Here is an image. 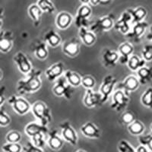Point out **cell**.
<instances>
[{
  "label": "cell",
  "mask_w": 152,
  "mask_h": 152,
  "mask_svg": "<svg viewBox=\"0 0 152 152\" xmlns=\"http://www.w3.org/2000/svg\"><path fill=\"white\" fill-rule=\"evenodd\" d=\"M28 12L30 18L33 21L34 24L36 27H37L40 23V18H41L42 13H43L41 9L39 8V6L37 4H33L28 8Z\"/></svg>",
  "instance_id": "f1b7e54d"
},
{
  "label": "cell",
  "mask_w": 152,
  "mask_h": 152,
  "mask_svg": "<svg viewBox=\"0 0 152 152\" xmlns=\"http://www.w3.org/2000/svg\"><path fill=\"white\" fill-rule=\"evenodd\" d=\"M122 122L124 124L129 125L135 120V116L132 112L131 111H126L123 113L121 116Z\"/></svg>",
  "instance_id": "b9f144b4"
},
{
  "label": "cell",
  "mask_w": 152,
  "mask_h": 152,
  "mask_svg": "<svg viewBox=\"0 0 152 152\" xmlns=\"http://www.w3.org/2000/svg\"><path fill=\"white\" fill-rule=\"evenodd\" d=\"M151 131H152V124H151Z\"/></svg>",
  "instance_id": "db71d44e"
},
{
  "label": "cell",
  "mask_w": 152,
  "mask_h": 152,
  "mask_svg": "<svg viewBox=\"0 0 152 152\" xmlns=\"http://www.w3.org/2000/svg\"><path fill=\"white\" fill-rule=\"evenodd\" d=\"M31 142H32V143H33L34 145H36L37 147L43 148L46 144L45 135L40 134V135H35V136L31 138Z\"/></svg>",
  "instance_id": "60d3db41"
},
{
  "label": "cell",
  "mask_w": 152,
  "mask_h": 152,
  "mask_svg": "<svg viewBox=\"0 0 152 152\" xmlns=\"http://www.w3.org/2000/svg\"><path fill=\"white\" fill-rule=\"evenodd\" d=\"M132 18L128 12H124L120 18L114 24L113 27L116 31L121 32L123 34H127L131 30Z\"/></svg>",
  "instance_id": "5bb4252c"
},
{
  "label": "cell",
  "mask_w": 152,
  "mask_h": 152,
  "mask_svg": "<svg viewBox=\"0 0 152 152\" xmlns=\"http://www.w3.org/2000/svg\"><path fill=\"white\" fill-rule=\"evenodd\" d=\"M138 81L142 85H146L152 81V67L143 66L137 71Z\"/></svg>",
  "instance_id": "484cf974"
},
{
  "label": "cell",
  "mask_w": 152,
  "mask_h": 152,
  "mask_svg": "<svg viewBox=\"0 0 152 152\" xmlns=\"http://www.w3.org/2000/svg\"><path fill=\"white\" fill-rule=\"evenodd\" d=\"M47 144L49 147L52 150L59 151L63 146L64 140L62 137L59 135L57 130L53 129L48 132V139H47Z\"/></svg>",
  "instance_id": "2e32d148"
},
{
  "label": "cell",
  "mask_w": 152,
  "mask_h": 152,
  "mask_svg": "<svg viewBox=\"0 0 152 152\" xmlns=\"http://www.w3.org/2000/svg\"><path fill=\"white\" fill-rule=\"evenodd\" d=\"M14 36L11 31L1 30L0 31V52L6 53L9 52L13 46Z\"/></svg>",
  "instance_id": "7c38bea8"
},
{
  "label": "cell",
  "mask_w": 152,
  "mask_h": 152,
  "mask_svg": "<svg viewBox=\"0 0 152 152\" xmlns=\"http://www.w3.org/2000/svg\"><path fill=\"white\" fill-rule=\"evenodd\" d=\"M61 135L63 140L71 144L72 145H76L78 143V135L75 130L69 121H66L60 125Z\"/></svg>",
  "instance_id": "9c48e42d"
},
{
  "label": "cell",
  "mask_w": 152,
  "mask_h": 152,
  "mask_svg": "<svg viewBox=\"0 0 152 152\" xmlns=\"http://www.w3.org/2000/svg\"><path fill=\"white\" fill-rule=\"evenodd\" d=\"M134 47L130 43H123L119 47V62L121 64H126L129 59L133 53Z\"/></svg>",
  "instance_id": "44dd1931"
},
{
  "label": "cell",
  "mask_w": 152,
  "mask_h": 152,
  "mask_svg": "<svg viewBox=\"0 0 152 152\" xmlns=\"http://www.w3.org/2000/svg\"><path fill=\"white\" fill-rule=\"evenodd\" d=\"M4 19V9L0 6V28H2Z\"/></svg>",
  "instance_id": "7dc6e473"
},
{
  "label": "cell",
  "mask_w": 152,
  "mask_h": 152,
  "mask_svg": "<svg viewBox=\"0 0 152 152\" xmlns=\"http://www.w3.org/2000/svg\"><path fill=\"white\" fill-rule=\"evenodd\" d=\"M48 132L49 131L47 126H43L37 122L30 123L25 127V133L31 138L37 135H40V134L47 135L48 134Z\"/></svg>",
  "instance_id": "ac0fdd59"
},
{
  "label": "cell",
  "mask_w": 152,
  "mask_h": 152,
  "mask_svg": "<svg viewBox=\"0 0 152 152\" xmlns=\"http://www.w3.org/2000/svg\"><path fill=\"white\" fill-rule=\"evenodd\" d=\"M64 77L67 80L68 83L71 85V86H72L73 88L78 87L79 85H81V77L78 73L67 70V71L65 72Z\"/></svg>",
  "instance_id": "f546056e"
},
{
  "label": "cell",
  "mask_w": 152,
  "mask_h": 152,
  "mask_svg": "<svg viewBox=\"0 0 152 152\" xmlns=\"http://www.w3.org/2000/svg\"><path fill=\"white\" fill-rule=\"evenodd\" d=\"M22 151L24 152H43V149L37 147L36 145L32 143L31 141L27 142L26 145L22 147Z\"/></svg>",
  "instance_id": "ee69618b"
},
{
  "label": "cell",
  "mask_w": 152,
  "mask_h": 152,
  "mask_svg": "<svg viewBox=\"0 0 152 152\" xmlns=\"http://www.w3.org/2000/svg\"><path fill=\"white\" fill-rule=\"evenodd\" d=\"M72 21L73 18L71 15L68 12H62L57 15L56 18V24L59 29L65 30L71 25Z\"/></svg>",
  "instance_id": "cb8c5ba5"
},
{
  "label": "cell",
  "mask_w": 152,
  "mask_h": 152,
  "mask_svg": "<svg viewBox=\"0 0 152 152\" xmlns=\"http://www.w3.org/2000/svg\"><path fill=\"white\" fill-rule=\"evenodd\" d=\"M142 56L143 59L146 61H152V45L148 44V45H145L143 47L142 51Z\"/></svg>",
  "instance_id": "7bdbcfd3"
},
{
  "label": "cell",
  "mask_w": 152,
  "mask_h": 152,
  "mask_svg": "<svg viewBox=\"0 0 152 152\" xmlns=\"http://www.w3.org/2000/svg\"><path fill=\"white\" fill-rule=\"evenodd\" d=\"M64 69L65 66L62 62H56L55 64L52 65L45 72L47 80L49 81H53L60 78L64 72Z\"/></svg>",
  "instance_id": "9a60e30c"
},
{
  "label": "cell",
  "mask_w": 152,
  "mask_h": 152,
  "mask_svg": "<svg viewBox=\"0 0 152 152\" xmlns=\"http://www.w3.org/2000/svg\"><path fill=\"white\" fill-rule=\"evenodd\" d=\"M81 132L87 138H99L101 136V132L96 125L91 122H88L81 126Z\"/></svg>",
  "instance_id": "e0dca14e"
},
{
  "label": "cell",
  "mask_w": 152,
  "mask_h": 152,
  "mask_svg": "<svg viewBox=\"0 0 152 152\" xmlns=\"http://www.w3.org/2000/svg\"><path fill=\"white\" fill-rule=\"evenodd\" d=\"M112 0H90V2L94 5H105L109 4Z\"/></svg>",
  "instance_id": "bcb514c9"
},
{
  "label": "cell",
  "mask_w": 152,
  "mask_h": 152,
  "mask_svg": "<svg viewBox=\"0 0 152 152\" xmlns=\"http://www.w3.org/2000/svg\"><path fill=\"white\" fill-rule=\"evenodd\" d=\"M103 103L102 95L98 92L94 91L92 89H87L84 97V104L87 107H91L100 106Z\"/></svg>",
  "instance_id": "4fadbf2b"
},
{
  "label": "cell",
  "mask_w": 152,
  "mask_h": 152,
  "mask_svg": "<svg viewBox=\"0 0 152 152\" xmlns=\"http://www.w3.org/2000/svg\"><path fill=\"white\" fill-rule=\"evenodd\" d=\"M92 10L88 5H82L78 9L77 15L75 16V25L80 28H88L89 25L88 18L91 15Z\"/></svg>",
  "instance_id": "ba28073f"
},
{
  "label": "cell",
  "mask_w": 152,
  "mask_h": 152,
  "mask_svg": "<svg viewBox=\"0 0 152 152\" xmlns=\"http://www.w3.org/2000/svg\"><path fill=\"white\" fill-rule=\"evenodd\" d=\"M5 139L9 143H19L21 140V135L18 131H11L6 135Z\"/></svg>",
  "instance_id": "d590c367"
},
{
  "label": "cell",
  "mask_w": 152,
  "mask_h": 152,
  "mask_svg": "<svg viewBox=\"0 0 152 152\" xmlns=\"http://www.w3.org/2000/svg\"><path fill=\"white\" fill-rule=\"evenodd\" d=\"M62 51L69 57L76 56L80 51L79 42L75 38L65 42L62 46Z\"/></svg>",
  "instance_id": "ffe728a7"
},
{
  "label": "cell",
  "mask_w": 152,
  "mask_h": 152,
  "mask_svg": "<svg viewBox=\"0 0 152 152\" xmlns=\"http://www.w3.org/2000/svg\"><path fill=\"white\" fill-rule=\"evenodd\" d=\"M2 75H3V74H2V70H1V69H0V80L2 79Z\"/></svg>",
  "instance_id": "816d5d0a"
},
{
  "label": "cell",
  "mask_w": 152,
  "mask_h": 152,
  "mask_svg": "<svg viewBox=\"0 0 152 152\" xmlns=\"http://www.w3.org/2000/svg\"><path fill=\"white\" fill-rule=\"evenodd\" d=\"M34 52L35 56L39 59H45L48 56V50L47 47V43L43 41H37L34 43Z\"/></svg>",
  "instance_id": "4316f807"
},
{
  "label": "cell",
  "mask_w": 152,
  "mask_h": 152,
  "mask_svg": "<svg viewBox=\"0 0 152 152\" xmlns=\"http://www.w3.org/2000/svg\"><path fill=\"white\" fill-rule=\"evenodd\" d=\"M2 150L4 152H21L22 147L19 143H9L6 144L2 146Z\"/></svg>",
  "instance_id": "e575fe53"
},
{
  "label": "cell",
  "mask_w": 152,
  "mask_h": 152,
  "mask_svg": "<svg viewBox=\"0 0 152 152\" xmlns=\"http://www.w3.org/2000/svg\"><path fill=\"white\" fill-rule=\"evenodd\" d=\"M74 91V88L68 83L64 76L58 78L53 88V92L56 96L65 97L66 100H70L72 97Z\"/></svg>",
  "instance_id": "3957f363"
},
{
  "label": "cell",
  "mask_w": 152,
  "mask_h": 152,
  "mask_svg": "<svg viewBox=\"0 0 152 152\" xmlns=\"http://www.w3.org/2000/svg\"><path fill=\"white\" fill-rule=\"evenodd\" d=\"M8 102L12 105V108L19 115H24L31 110V105L23 97H17L12 95L9 97Z\"/></svg>",
  "instance_id": "52a82bcc"
},
{
  "label": "cell",
  "mask_w": 152,
  "mask_h": 152,
  "mask_svg": "<svg viewBox=\"0 0 152 152\" xmlns=\"http://www.w3.org/2000/svg\"><path fill=\"white\" fill-rule=\"evenodd\" d=\"M102 59L106 67H114L119 62V54L110 49H105L103 51Z\"/></svg>",
  "instance_id": "d6986e66"
},
{
  "label": "cell",
  "mask_w": 152,
  "mask_h": 152,
  "mask_svg": "<svg viewBox=\"0 0 152 152\" xmlns=\"http://www.w3.org/2000/svg\"><path fill=\"white\" fill-rule=\"evenodd\" d=\"M132 18V24L143 21L147 15V10L144 7L139 6L135 9H129L126 10Z\"/></svg>",
  "instance_id": "603a6c76"
},
{
  "label": "cell",
  "mask_w": 152,
  "mask_h": 152,
  "mask_svg": "<svg viewBox=\"0 0 152 152\" xmlns=\"http://www.w3.org/2000/svg\"><path fill=\"white\" fill-rule=\"evenodd\" d=\"M5 91H6L5 86L0 87V107H2V106H3V104L5 103Z\"/></svg>",
  "instance_id": "f6af8a7d"
},
{
  "label": "cell",
  "mask_w": 152,
  "mask_h": 152,
  "mask_svg": "<svg viewBox=\"0 0 152 152\" xmlns=\"http://www.w3.org/2000/svg\"><path fill=\"white\" fill-rule=\"evenodd\" d=\"M40 76L41 71L33 69L24 79L19 80L17 85V91L21 95L37 91L42 85Z\"/></svg>",
  "instance_id": "6da1fadb"
},
{
  "label": "cell",
  "mask_w": 152,
  "mask_h": 152,
  "mask_svg": "<svg viewBox=\"0 0 152 152\" xmlns=\"http://www.w3.org/2000/svg\"><path fill=\"white\" fill-rule=\"evenodd\" d=\"M79 37L81 41L86 46H92L96 42V35L87 28H79Z\"/></svg>",
  "instance_id": "d4e9b609"
},
{
  "label": "cell",
  "mask_w": 152,
  "mask_h": 152,
  "mask_svg": "<svg viewBox=\"0 0 152 152\" xmlns=\"http://www.w3.org/2000/svg\"><path fill=\"white\" fill-rule=\"evenodd\" d=\"M128 131L132 135L140 136L145 131V126H144L142 122L135 119L133 123L128 125Z\"/></svg>",
  "instance_id": "1f68e13d"
},
{
  "label": "cell",
  "mask_w": 152,
  "mask_h": 152,
  "mask_svg": "<svg viewBox=\"0 0 152 152\" xmlns=\"http://www.w3.org/2000/svg\"><path fill=\"white\" fill-rule=\"evenodd\" d=\"M13 61L17 65L19 71L23 74L28 75L33 69L31 62L24 53H17L13 57Z\"/></svg>",
  "instance_id": "30bf717a"
},
{
  "label": "cell",
  "mask_w": 152,
  "mask_h": 152,
  "mask_svg": "<svg viewBox=\"0 0 152 152\" xmlns=\"http://www.w3.org/2000/svg\"><path fill=\"white\" fill-rule=\"evenodd\" d=\"M44 40L46 41V43H48L52 47H56L60 44L62 40L61 37L54 30H50L46 33Z\"/></svg>",
  "instance_id": "83f0119b"
},
{
  "label": "cell",
  "mask_w": 152,
  "mask_h": 152,
  "mask_svg": "<svg viewBox=\"0 0 152 152\" xmlns=\"http://www.w3.org/2000/svg\"><path fill=\"white\" fill-rule=\"evenodd\" d=\"M136 152H150L147 148H145L143 145L138 146L136 149Z\"/></svg>",
  "instance_id": "c3c4849f"
},
{
  "label": "cell",
  "mask_w": 152,
  "mask_h": 152,
  "mask_svg": "<svg viewBox=\"0 0 152 152\" xmlns=\"http://www.w3.org/2000/svg\"><path fill=\"white\" fill-rule=\"evenodd\" d=\"M113 101L111 108L116 112H120L126 109L129 101V95L125 93L123 90H118L113 94Z\"/></svg>",
  "instance_id": "277c9868"
},
{
  "label": "cell",
  "mask_w": 152,
  "mask_h": 152,
  "mask_svg": "<svg viewBox=\"0 0 152 152\" xmlns=\"http://www.w3.org/2000/svg\"><path fill=\"white\" fill-rule=\"evenodd\" d=\"M37 5L41 9L42 12H47L48 14H53L56 10L54 4L51 0H38Z\"/></svg>",
  "instance_id": "d6a6232c"
},
{
  "label": "cell",
  "mask_w": 152,
  "mask_h": 152,
  "mask_svg": "<svg viewBox=\"0 0 152 152\" xmlns=\"http://www.w3.org/2000/svg\"><path fill=\"white\" fill-rule=\"evenodd\" d=\"M116 82H117V79L113 75H109L104 78L103 83L100 88V93L102 95L103 103L107 101L108 97L112 94Z\"/></svg>",
  "instance_id": "8992f818"
},
{
  "label": "cell",
  "mask_w": 152,
  "mask_h": 152,
  "mask_svg": "<svg viewBox=\"0 0 152 152\" xmlns=\"http://www.w3.org/2000/svg\"><path fill=\"white\" fill-rule=\"evenodd\" d=\"M11 119L6 113L3 106L0 107V126H7L10 124Z\"/></svg>",
  "instance_id": "f35d334b"
},
{
  "label": "cell",
  "mask_w": 152,
  "mask_h": 152,
  "mask_svg": "<svg viewBox=\"0 0 152 152\" xmlns=\"http://www.w3.org/2000/svg\"><path fill=\"white\" fill-rule=\"evenodd\" d=\"M32 113L37 120V123L47 126L52 121V116L49 107L42 101H37L31 107Z\"/></svg>",
  "instance_id": "7a4b0ae2"
},
{
  "label": "cell",
  "mask_w": 152,
  "mask_h": 152,
  "mask_svg": "<svg viewBox=\"0 0 152 152\" xmlns=\"http://www.w3.org/2000/svg\"><path fill=\"white\" fill-rule=\"evenodd\" d=\"M118 150L119 152H136V150L126 140H122L119 142Z\"/></svg>",
  "instance_id": "ab89813d"
},
{
  "label": "cell",
  "mask_w": 152,
  "mask_h": 152,
  "mask_svg": "<svg viewBox=\"0 0 152 152\" xmlns=\"http://www.w3.org/2000/svg\"><path fill=\"white\" fill-rule=\"evenodd\" d=\"M76 152H86V151H83V150H78V151H77Z\"/></svg>",
  "instance_id": "f5cc1de1"
},
{
  "label": "cell",
  "mask_w": 152,
  "mask_h": 152,
  "mask_svg": "<svg viewBox=\"0 0 152 152\" xmlns=\"http://www.w3.org/2000/svg\"><path fill=\"white\" fill-rule=\"evenodd\" d=\"M113 25V16L112 15H108L97 19L91 26V31L94 34L104 32L110 30Z\"/></svg>",
  "instance_id": "5b68a950"
},
{
  "label": "cell",
  "mask_w": 152,
  "mask_h": 152,
  "mask_svg": "<svg viewBox=\"0 0 152 152\" xmlns=\"http://www.w3.org/2000/svg\"><path fill=\"white\" fill-rule=\"evenodd\" d=\"M129 68L132 71H138V69L145 66V61L143 59L136 55H132L129 59L128 62Z\"/></svg>",
  "instance_id": "4dcf8cb0"
},
{
  "label": "cell",
  "mask_w": 152,
  "mask_h": 152,
  "mask_svg": "<svg viewBox=\"0 0 152 152\" xmlns=\"http://www.w3.org/2000/svg\"><path fill=\"white\" fill-rule=\"evenodd\" d=\"M81 85L86 89H93L95 85V80L92 76L85 75L81 78Z\"/></svg>",
  "instance_id": "8d00e7d4"
},
{
  "label": "cell",
  "mask_w": 152,
  "mask_h": 152,
  "mask_svg": "<svg viewBox=\"0 0 152 152\" xmlns=\"http://www.w3.org/2000/svg\"><path fill=\"white\" fill-rule=\"evenodd\" d=\"M80 2H81V3H83L84 5H87V4L90 2V0H80Z\"/></svg>",
  "instance_id": "f907efd6"
},
{
  "label": "cell",
  "mask_w": 152,
  "mask_h": 152,
  "mask_svg": "<svg viewBox=\"0 0 152 152\" xmlns=\"http://www.w3.org/2000/svg\"><path fill=\"white\" fill-rule=\"evenodd\" d=\"M138 140L141 145H143L145 148H147L148 151H152V135H140Z\"/></svg>",
  "instance_id": "74e56055"
},
{
  "label": "cell",
  "mask_w": 152,
  "mask_h": 152,
  "mask_svg": "<svg viewBox=\"0 0 152 152\" xmlns=\"http://www.w3.org/2000/svg\"><path fill=\"white\" fill-rule=\"evenodd\" d=\"M148 28V24L144 21L133 24V26L131 28L129 32L126 34V37L132 41L138 42L141 40V38Z\"/></svg>",
  "instance_id": "8fae6325"
},
{
  "label": "cell",
  "mask_w": 152,
  "mask_h": 152,
  "mask_svg": "<svg viewBox=\"0 0 152 152\" xmlns=\"http://www.w3.org/2000/svg\"><path fill=\"white\" fill-rule=\"evenodd\" d=\"M147 40L152 41V26L150 28V31H149V33L147 35Z\"/></svg>",
  "instance_id": "681fc988"
},
{
  "label": "cell",
  "mask_w": 152,
  "mask_h": 152,
  "mask_svg": "<svg viewBox=\"0 0 152 152\" xmlns=\"http://www.w3.org/2000/svg\"><path fill=\"white\" fill-rule=\"evenodd\" d=\"M141 103L145 107L152 109V88H147L141 97Z\"/></svg>",
  "instance_id": "836d02e7"
},
{
  "label": "cell",
  "mask_w": 152,
  "mask_h": 152,
  "mask_svg": "<svg viewBox=\"0 0 152 152\" xmlns=\"http://www.w3.org/2000/svg\"><path fill=\"white\" fill-rule=\"evenodd\" d=\"M139 85L140 83L135 76L129 75L122 82L120 87L125 93L129 95L130 92L135 91L138 89Z\"/></svg>",
  "instance_id": "7402d4cb"
}]
</instances>
